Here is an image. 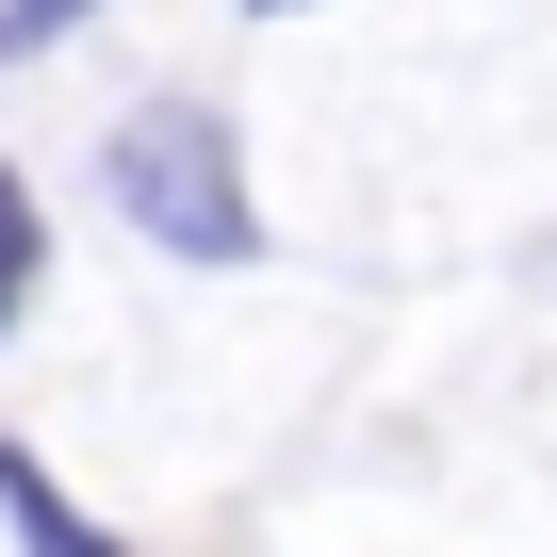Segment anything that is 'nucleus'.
<instances>
[{
	"label": "nucleus",
	"instance_id": "2",
	"mask_svg": "<svg viewBox=\"0 0 557 557\" xmlns=\"http://www.w3.org/2000/svg\"><path fill=\"white\" fill-rule=\"evenodd\" d=\"M17 296H34V197L0 181V329H17Z\"/></svg>",
	"mask_w": 557,
	"mask_h": 557
},
{
	"label": "nucleus",
	"instance_id": "4",
	"mask_svg": "<svg viewBox=\"0 0 557 557\" xmlns=\"http://www.w3.org/2000/svg\"><path fill=\"white\" fill-rule=\"evenodd\" d=\"M262 17H278V0H262Z\"/></svg>",
	"mask_w": 557,
	"mask_h": 557
},
{
	"label": "nucleus",
	"instance_id": "1",
	"mask_svg": "<svg viewBox=\"0 0 557 557\" xmlns=\"http://www.w3.org/2000/svg\"><path fill=\"white\" fill-rule=\"evenodd\" d=\"M115 213H132L148 246H181V262H246V246H262V213H246V164H230L213 99H148V115L115 132Z\"/></svg>",
	"mask_w": 557,
	"mask_h": 557
},
{
	"label": "nucleus",
	"instance_id": "3",
	"mask_svg": "<svg viewBox=\"0 0 557 557\" xmlns=\"http://www.w3.org/2000/svg\"><path fill=\"white\" fill-rule=\"evenodd\" d=\"M99 17V0H0V66H17V50H50V34H83Z\"/></svg>",
	"mask_w": 557,
	"mask_h": 557
}]
</instances>
